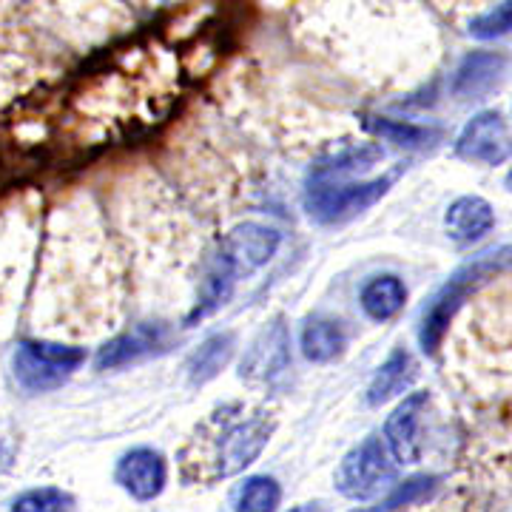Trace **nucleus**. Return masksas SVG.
<instances>
[{
  "label": "nucleus",
  "mask_w": 512,
  "mask_h": 512,
  "mask_svg": "<svg viewBox=\"0 0 512 512\" xmlns=\"http://www.w3.org/2000/svg\"><path fill=\"white\" fill-rule=\"evenodd\" d=\"M276 419L268 407L225 404L194 430L183 450L185 481H220L251 467L274 436Z\"/></svg>",
  "instance_id": "nucleus-1"
},
{
  "label": "nucleus",
  "mask_w": 512,
  "mask_h": 512,
  "mask_svg": "<svg viewBox=\"0 0 512 512\" xmlns=\"http://www.w3.org/2000/svg\"><path fill=\"white\" fill-rule=\"evenodd\" d=\"M512 271V245H498V248H487L478 256H473L470 262H464L456 274L450 276L441 285L436 296L430 299V305L421 311L419 325V342L427 353H436L441 345L444 333L450 328L453 316L458 308L467 302L470 293H476L484 282H490L495 276Z\"/></svg>",
  "instance_id": "nucleus-2"
},
{
  "label": "nucleus",
  "mask_w": 512,
  "mask_h": 512,
  "mask_svg": "<svg viewBox=\"0 0 512 512\" xmlns=\"http://www.w3.org/2000/svg\"><path fill=\"white\" fill-rule=\"evenodd\" d=\"M399 476V461L379 436H367L342 458L336 470V490L353 501H370L382 495Z\"/></svg>",
  "instance_id": "nucleus-3"
},
{
  "label": "nucleus",
  "mask_w": 512,
  "mask_h": 512,
  "mask_svg": "<svg viewBox=\"0 0 512 512\" xmlns=\"http://www.w3.org/2000/svg\"><path fill=\"white\" fill-rule=\"evenodd\" d=\"M390 183V177H379L370 183H339L328 174H319L305 191V211L311 214V220L322 225L345 222L382 200Z\"/></svg>",
  "instance_id": "nucleus-4"
},
{
  "label": "nucleus",
  "mask_w": 512,
  "mask_h": 512,
  "mask_svg": "<svg viewBox=\"0 0 512 512\" xmlns=\"http://www.w3.org/2000/svg\"><path fill=\"white\" fill-rule=\"evenodd\" d=\"M83 362H86L83 348H66L55 342H20L12 367L23 390L49 393L69 382V376Z\"/></svg>",
  "instance_id": "nucleus-5"
},
{
  "label": "nucleus",
  "mask_w": 512,
  "mask_h": 512,
  "mask_svg": "<svg viewBox=\"0 0 512 512\" xmlns=\"http://www.w3.org/2000/svg\"><path fill=\"white\" fill-rule=\"evenodd\" d=\"M456 154L467 163L501 165L512 157V134L498 111H481L458 134Z\"/></svg>",
  "instance_id": "nucleus-6"
},
{
  "label": "nucleus",
  "mask_w": 512,
  "mask_h": 512,
  "mask_svg": "<svg viewBox=\"0 0 512 512\" xmlns=\"http://www.w3.org/2000/svg\"><path fill=\"white\" fill-rule=\"evenodd\" d=\"M276 248H279V231L259 222H242L231 234H225L217 251L237 268L239 276H248L256 268H262L276 254Z\"/></svg>",
  "instance_id": "nucleus-7"
},
{
  "label": "nucleus",
  "mask_w": 512,
  "mask_h": 512,
  "mask_svg": "<svg viewBox=\"0 0 512 512\" xmlns=\"http://www.w3.org/2000/svg\"><path fill=\"white\" fill-rule=\"evenodd\" d=\"M171 339V330L163 322H146V325H134L126 333L114 336L111 342H106L100 353H97V367L100 370H114L123 367L128 362H137L143 356L160 353Z\"/></svg>",
  "instance_id": "nucleus-8"
},
{
  "label": "nucleus",
  "mask_w": 512,
  "mask_h": 512,
  "mask_svg": "<svg viewBox=\"0 0 512 512\" xmlns=\"http://www.w3.org/2000/svg\"><path fill=\"white\" fill-rule=\"evenodd\" d=\"M427 402V393H413L384 421V444L399 464H416L421 458L419 424Z\"/></svg>",
  "instance_id": "nucleus-9"
},
{
  "label": "nucleus",
  "mask_w": 512,
  "mask_h": 512,
  "mask_svg": "<svg viewBox=\"0 0 512 512\" xmlns=\"http://www.w3.org/2000/svg\"><path fill=\"white\" fill-rule=\"evenodd\" d=\"M291 342H288V330L282 322H274L259 333L248 356L242 359V379L251 382H276L288 365H291Z\"/></svg>",
  "instance_id": "nucleus-10"
},
{
  "label": "nucleus",
  "mask_w": 512,
  "mask_h": 512,
  "mask_svg": "<svg viewBox=\"0 0 512 512\" xmlns=\"http://www.w3.org/2000/svg\"><path fill=\"white\" fill-rule=\"evenodd\" d=\"M114 481L137 501H151L163 493L165 487V458L151 447L128 450L126 456L117 461Z\"/></svg>",
  "instance_id": "nucleus-11"
},
{
  "label": "nucleus",
  "mask_w": 512,
  "mask_h": 512,
  "mask_svg": "<svg viewBox=\"0 0 512 512\" xmlns=\"http://www.w3.org/2000/svg\"><path fill=\"white\" fill-rule=\"evenodd\" d=\"M504 66H507V57L498 52L467 55L453 77V94L464 97V100H478L481 94H487L498 83V77L504 74Z\"/></svg>",
  "instance_id": "nucleus-12"
},
{
  "label": "nucleus",
  "mask_w": 512,
  "mask_h": 512,
  "mask_svg": "<svg viewBox=\"0 0 512 512\" xmlns=\"http://www.w3.org/2000/svg\"><path fill=\"white\" fill-rule=\"evenodd\" d=\"M444 225H447L450 237L456 239L458 245L478 242L484 234L493 231V205L487 200H481V197H458V200L447 208Z\"/></svg>",
  "instance_id": "nucleus-13"
},
{
  "label": "nucleus",
  "mask_w": 512,
  "mask_h": 512,
  "mask_svg": "<svg viewBox=\"0 0 512 512\" xmlns=\"http://www.w3.org/2000/svg\"><path fill=\"white\" fill-rule=\"evenodd\" d=\"M416 373L419 370H416V359L410 356V350L396 348L387 356V362L376 370L373 382L367 387V402L379 407V404L402 396L404 390H410V384L416 382Z\"/></svg>",
  "instance_id": "nucleus-14"
},
{
  "label": "nucleus",
  "mask_w": 512,
  "mask_h": 512,
  "mask_svg": "<svg viewBox=\"0 0 512 512\" xmlns=\"http://www.w3.org/2000/svg\"><path fill=\"white\" fill-rule=\"evenodd\" d=\"M359 302H362V311H365L373 322H387V319H393V316L404 308V302H407V288H404V282L399 276H373V279H367L365 288L359 293Z\"/></svg>",
  "instance_id": "nucleus-15"
},
{
  "label": "nucleus",
  "mask_w": 512,
  "mask_h": 512,
  "mask_svg": "<svg viewBox=\"0 0 512 512\" xmlns=\"http://www.w3.org/2000/svg\"><path fill=\"white\" fill-rule=\"evenodd\" d=\"M345 348V330L330 316H311L302 328V353L311 362H330Z\"/></svg>",
  "instance_id": "nucleus-16"
},
{
  "label": "nucleus",
  "mask_w": 512,
  "mask_h": 512,
  "mask_svg": "<svg viewBox=\"0 0 512 512\" xmlns=\"http://www.w3.org/2000/svg\"><path fill=\"white\" fill-rule=\"evenodd\" d=\"M231 353H234V336L231 333L208 336L200 345V350H194V356L188 359V379H191V384L211 382L222 367L231 362Z\"/></svg>",
  "instance_id": "nucleus-17"
},
{
  "label": "nucleus",
  "mask_w": 512,
  "mask_h": 512,
  "mask_svg": "<svg viewBox=\"0 0 512 512\" xmlns=\"http://www.w3.org/2000/svg\"><path fill=\"white\" fill-rule=\"evenodd\" d=\"M365 128L367 131H373L376 137H384L387 143H396V146L402 148L430 146V143L439 137L436 128L399 123V120H387V117H365Z\"/></svg>",
  "instance_id": "nucleus-18"
},
{
  "label": "nucleus",
  "mask_w": 512,
  "mask_h": 512,
  "mask_svg": "<svg viewBox=\"0 0 512 512\" xmlns=\"http://www.w3.org/2000/svg\"><path fill=\"white\" fill-rule=\"evenodd\" d=\"M282 501V490L271 476H251L237 490L234 512H276Z\"/></svg>",
  "instance_id": "nucleus-19"
},
{
  "label": "nucleus",
  "mask_w": 512,
  "mask_h": 512,
  "mask_svg": "<svg viewBox=\"0 0 512 512\" xmlns=\"http://www.w3.org/2000/svg\"><path fill=\"white\" fill-rule=\"evenodd\" d=\"M72 495L60 487H37L12 501V512H72Z\"/></svg>",
  "instance_id": "nucleus-20"
},
{
  "label": "nucleus",
  "mask_w": 512,
  "mask_h": 512,
  "mask_svg": "<svg viewBox=\"0 0 512 512\" xmlns=\"http://www.w3.org/2000/svg\"><path fill=\"white\" fill-rule=\"evenodd\" d=\"M512 32V3H498L495 9L478 15L470 23V35L478 37V40H493V37H501Z\"/></svg>",
  "instance_id": "nucleus-21"
},
{
  "label": "nucleus",
  "mask_w": 512,
  "mask_h": 512,
  "mask_svg": "<svg viewBox=\"0 0 512 512\" xmlns=\"http://www.w3.org/2000/svg\"><path fill=\"white\" fill-rule=\"evenodd\" d=\"M436 476H416L410 478V481H404L399 490H393V493L387 495V501H384L379 510L382 512H393V510H402V507H410V504H416L421 498H427V495L436 490Z\"/></svg>",
  "instance_id": "nucleus-22"
},
{
  "label": "nucleus",
  "mask_w": 512,
  "mask_h": 512,
  "mask_svg": "<svg viewBox=\"0 0 512 512\" xmlns=\"http://www.w3.org/2000/svg\"><path fill=\"white\" fill-rule=\"evenodd\" d=\"M9 464H12V453H9V447H6V444H0V473H3Z\"/></svg>",
  "instance_id": "nucleus-23"
},
{
  "label": "nucleus",
  "mask_w": 512,
  "mask_h": 512,
  "mask_svg": "<svg viewBox=\"0 0 512 512\" xmlns=\"http://www.w3.org/2000/svg\"><path fill=\"white\" fill-rule=\"evenodd\" d=\"M291 512H322V510H319V504H302V507H293Z\"/></svg>",
  "instance_id": "nucleus-24"
},
{
  "label": "nucleus",
  "mask_w": 512,
  "mask_h": 512,
  "mask_svg": "<svg viewBox=\"0 0 512 512\" xmlns=\"http://www.w3.org/2000/svg\"><path fill=\"white\" fill-rule=\"evenodd\" d=\"M504 183H507V188H510V191H512V168H510V171H507V180H504Z\"/></svg>",
  "instance_id": "nucleus-25"
},
{
  "label": "nucleus",
  "mask_w": 512,
  "mask_h": 512,
  "mask_svg": "<svg viewBox=\"0 0 512 512\" xmlns=\"http://www.w3.org/2000/svg\"><path fill=\"white\" fill-rule=\"evenodd\" d=\"M353 512H382V510H353Z\"/></svg>",
  "instance_id": "nucleus-26"
}]
</instances>
